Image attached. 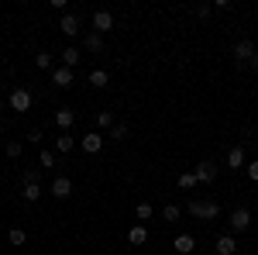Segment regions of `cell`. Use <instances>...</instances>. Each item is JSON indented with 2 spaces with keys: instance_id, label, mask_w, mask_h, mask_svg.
<instances>
[{
  "instance_id": "6da1fadb",
  "label": "cell",
  "mask_w": 258,
  "mask_h": 255,
  "mask_svg": "<svg viewBox=\"0 0 258 255\" xmlns=\"http://www.w3.org/2000/svg\"><path fill=\"white\" fill-rule=\"evenodd\" d=\"M186 211L197 217V221H217L220 203H217V200H189V203H186Z\"/></svg>"
},
{
  "instance_id": "7a4b0ae2",
  "label": "cell",
  "mask_w": 258,
  "mask_h": 255,
  "mask_svg": "<svg viewBox=\"0 0 258 255\" xmlns=\"http://www.w3.org/2000/svg\"><path fill=\"white\" fill-rule=\"evenodd\" d=\"M220 166L214 162V159H203V162H197V169H193V176H197V183H203V186H210L214 179H217Z\"/></svg>"
},
{
  "instance_id": "3957f363",
  "label": "cell",
  "mask_w": 258,
  "mask_h": 255,
  "mask_svg": "<svg viewBox=\"0 0 258 255\" xmlns=\"http://www.w3.org/2000/svg\"><path fill=\"white\" fill-rule=\"evenodd\" d=\"M231 56H234V62H241V66H248V62L258 56V48H255V41H248V38H241L231 45Z\"/></svg>"
},
{
  "instance_id": "277c9868",
  "label": "cell",
  "mask_w": 258,
  "mask_h": 255,
  "mask_svg": "<svg viewBox=\"0 0 258 255\" xmlns=\"http://www.w3.org/2000/svg\"><path fill=\"white\" fill-rule=\"evenodd\" d=\"M7 104H11L14 114H28V111H31V93H28L24 86H14L11 97H7Z\"/></svg>"
},
{
  "instance_id": "5b68a950",
  "label": "cell",
  "mask_w": 258,
  "mask_h": 255,
  "mask_svg": "<svg viewBox=\"0 0 258 255\" xmlns=\"http://www.w3.org/2000/svg\"><path fill=\"white\" fill-rule=\"evenodd\" d=\"M248 228H251V211L248 207H234L231 211V235H241Z\"/></svg>"
},
{
  "instance_id": "8992f818",
  "label": "cell",
  "mask_w": 258,
  "mask_h": 255,
  "mask_svg": "<svg viewBox=\"0 0 258 255\" xmlns=\"http://www.w3.org/2000/svg\"><path fill=\"white\" fill-rule=\"evenodd\" d=\"M103 141H107V138L100 135V131H86V135L80 138V148L86 152V156H97L100 148H103Z\"/></svg>"
},
{
  "instance_id": "52a82bcc",
  "label": "cell",
  "mask_w": 258,
  "mask_h": 255,
  "mask_svg": "<svg viewBox=\"0 0 258 255\" xmlns=\"http://www.w3.org/2000/svg\"><path fill=\"white\" fill-rule=\"evenodd\" d=\"M93 31L97 35H107V31H114V14L103 7V11H93Z\"/></svg>"
},
{
  "instance_id": "ba28073f",
  "label": "cell",
  "mask_w": 258,
  "mask_h": 255,
  "mask_svg": "<svg viewBox=\"0 0 258 255\" xmlns=\"http://www.w3.org/2000/svg\"><path fill=\"white\" fill-rule=\"evenodd\" d=\"M52 83H55L59 90H69V86L76 83V79H73V69H69V66H55V69H52Z\"/></svg>"
},
{
  "instance_id": "9c48e42d",
  "label": "cell",
  "mask_w": 258,
  "mask_h": 255,
  "mask_svg": "<svg viewBox=\"0 0 258 255\" xmlns=\"http://www.w3.org/2000/svg\"><path fill=\"white\" fill-rule=\"evenodd\" d=\"M59 28H62V35H66V38H76V35H80V18H76L73 11H66L62 21H59Z\"/></svg>"
},
{
  "instance_id": "30bf717a",
  "label": "cell",
  "mask_w": 258,
  "mask_h": 255,
  "mask_svg": "<svg viewBox=\"0 0 258 255\" xmlns=\"http://www.w3.org/2000/svg\"><path fill=\"white\" fill-rule=\"evenodd\" d=\"M52 196H55V200H69V196H73V179L69 176H55V183H52Z\"/></svg>"
},
{
  "instance_id": "8fae6325",
  "label": "cell",
  "mask_w": 258,
  "mask_h": 255,
  "mask_svg": "<svg viewBox=\"0 0 258 255\" xmlns=\"http://www.w3.org/2000/svg\"><path fill=\"white\" fill-rule=\"evenodd\" d=\"M214 252L217 255H234L238 252V238L234 235H220L217 241H214Z\"/></svg>"
},
{
  "instance_id": "7c38bea8",
  "label": "cell",
  "mask_w": 258,
  "mask_h": 255,
  "mask_svg": "<svg viewBox=\"0 0 258 255\" xmlns=\"http://www.w3.org/2000/svg\"><path fill=\"white\" fill-rule=\"evenodd\" d=\"M127 245H135V248L148 245V228H145V224H135V228L127 231Z\"/></svg>"
},
{
  "instance_id": "4fadbf2b",
  "label": "cell",
  "mask_w": 258,
  "mask_h": 255,
  "mask_svg": "<svg viewBox=\"0 0 258 255\" xmlns=\"http://www.w3.org/2000/svg\"><path fill=\"white\" fill-rule=\"evenodd\" d=\"M55 124H59L62 131H69V128L76 124V111H69V107H59V111H55Z\"/></svg>"
},
{
  "instance_id": "5bb4252c",
  "label": "cell",
  "mask_w": 258,
  "mask_h": 255,
  "mask_svg": "<svg viewBox=\"0 0 258 255\" xmlns=\"http://www.w3.org/2000/svg\"><path fill=\"white\" fill-rule=\"evenodd\" d=\"M76 145H80V141H76V138L69 135V131H62V135L55 138V152H62V156H69V152H73Z\"/></svg>"
},
{
  "instance_id": "9a60e30c",
  "label": "cell",
  "mask_w": 258,
  "mask_h": 255,
  "mask_svg": "<svg viewBox=\"0 0 258 255\" xmlns=\"http://www.w3.org/2000/svg\"><path fill=\"white\" fill-rule=\"evenodd\" d=\"M83 48H86V52H103V35L86 31V35H83Z\"/></svg>"
},
{
  "instance_id": "2e32d148",
  "label": "cell",
  "mask_w": 258,
  "mask_h": 255,
  "mask_svg": "<svg viewBox=\"0 0 258 255\" xmlns=\"http://www.w3.org/2000/svg\"><path fill=\"white\" fill-rule=\"evenodd\" d=\"M197 248V238L193 235H176V255H189Z\"/></svg>"
},
{
  "instance_id": "e0dca14e",
  "label": "cell",
  "mask_w": 258,
  "mask_h": 255,
  "mask_svg": "<svg viewBox=\"0 0 258 255\" xmlns=\"http://www.w3.org/2000/svg\"><path fill=\"white\" fill-rule=\"evenodd\" d=\"M21 200H24V203H38V200H41V183L21 186Z\"/></svg>"
},
{
  "instance_id": "ac0fdd59",
  "label": "cell",
  "mask_w": 258,
  "mask_h": 255,
  "mask_svg": "<svg viewBox=\"0 0 258 255\" xmlns=\"http://www.w3.org/2000/svg\"><path fill=\"white\" fill-rule=\"evenodd\" d=\"M227 166H231V169H244V166H248V162H244V148H241V145H234V148L227 152Z\"/></svg>"
},
{
  "instance_id": "d6986e66",
  "label": "cell",
  "mask_w": 258,
  "mask_h": 255,
  "mask_svg": "<svg viewBox=\"0 0 258 255\" xmlns=\"http://www.w3.org/2000/svg\"><path fill=\"white\" fill-rule=\"evenodd\" d=\"M90 83H93V90H103L110 76H107V69H90Z\"/></svg>"
},
{
  "instance_id": "ffe728a7",
  "label": "cell",
  "mask_w": 258,
  "mask_h": 255,
  "mask_svg": "<svg viewBox=\"0 0 258 255\" xmlns=\"http://www.w3.org/2000/svg\"><path fill=\"white\" fill-rule=\"evenodd\" d=\"M80 59H83L80 48H66V52H62V66H69V69H73V66H76Z\"/></svg>"
},
{
  "instance_id": "44dd1931",
  "label": "cell",
  "mask_w": 258,
  "mask_h": 255,
  "mask_svg": "<svg viewBox=\"0 0 258 255\" xmlns=\"http://www.w3.org/2000/svg\"><path fill=\"white\" fill-rule=\"evenodd\" d=\"M31 183H41V169H24L21 173V186H31Z\"/></svg>"
},
{
  "instance_id": "7402d4cb",
  "label": "cell",
  "mask_w": 258,
  "mask_h": 255,
  "mask_svg": "<svg viewBox=\"0 0 258 255\" xmlns=\"http://www.w3.org/2000/svg\"><path fill=\"white\" fill-rule=\"evenodd\" d=\"M152 214H155V211H152V203H138V207H135V217H138V224L152 221Z\"/></svg>"
},
{
  "instance_id": "603a6c76",
  "label": "cell",
  "mask_w": 258,
  "mask_h": 255,
  "mask_svg": "<svg viewBox=\"0 0 258 255\" xmlns=\"http://www.w3.org/2000/svg\"><path fill=\"white\" fill-rule=\"evenodd\" d=\"M162 217H165V221H179V217H182V207H179V203H165V207H162Z\"/></svg>"
},
{
  "instance_id": "cb8c5ba5",
  "label": "cell",
  "mask_w": 258,
  "mask_h": 255,
  "mask_svg": "<svg viewBox=\"0 0 258 255\" xmlns=\"http://www.w3.org/2000/svg\"><path fill=\"white\" fill-rule=\"evenodd\" d=\"M107 138H114V141H124V138H127V124H124V121H117V124L110 128V135H107Z\"/></svg>"
},
{
  "instance_id": "d4e9b609",
  "label": "cell",
  "mask_w": 258,
  "mask_h": 255,
  "mask_svg": "<svg viewBox=\"0 0 258 255\" xmlns=\"http://www.w3.org/2000/svg\"><path fill=\"white\" fill-rule=\"evenodd\" d=\"M97 124H100V128H107V131H110V128H114L117 121H114V114H110V111H100V114H97Z\"/></svg>"
},
{
  "instance_id": "484cf974",
  "label": "cell",
  "mask_w": 258,
  "mask_h": 255,
  "mask_svg": "<svg viewBox=\"0 0 258 255\" xmlns=\"http://www.w3.org/2000/svg\"><path fill=\"white\" fill-rule=\"evenodd\" d=\"M4 152H7V159H21L24 145H21V141H7V145H4Z\"/></svg>"
},
{
  "instance_id": "4316f807",
  "label": "cell",
  "mask_w": 258,
  "mask_h": 255,
  "mask_svg": "<svg viewBox=\"0 0 258 255\" xmlns=\"http://www.w3.org/2000/svg\"><path fill=\"white\" fill-rule=\"evenodd\" d=\"M55 166V152H38V169H52Z\"/></svg>"
},
{
  "instance_id": "83f0119b",
  "label": "cell",
  "mask_w": 258,
  "mask_h": 255,
  "mask_svg": "<svg viewBox=\"0 0 258 255\" xmlns=\"http://www.w3.org/2000/svg\"><path fill=\"white\" fill-rule=\"evenodd\" d=\"M197 186V176L193 173H179V190H193Z\"/></svg>"
},
{
  "instance_id": "f1b7e54d",
  "label": "cell",
  "mask_w": 258,
  "mask_h": 255,
  "mask_svg": "<svg viewBox=\"0 0 258 255\" xmlns=\"http://www.w3.org/2000/svg\"><path fill=\"white\" fill-rule=\"evenodd\" d=\"M35 62H38V69H55V66H52V52H38Z\"/></svg>"
},
{
  "instance_id": "f546056e",
  "label": "cell",
  "mask_w": 258,
  "mask_h": 255,
  "mask_svg": "<svg viewBox=\"0 0 258 255\" xmlns=\"http://www.w3.org/2000/svg\"><path fill=\"white\" fill-rule=\"evenodd\" d=\"M28 235H24V228H11V245H24Z\"/></svg>"
},
{
  "instance_id": "4dcf8cb0",
  "label": "cell",
  "mask_w": 258,
  "mask_h": 255,
  "mask_svg": "<svg viewBox=\"0 0 258 255\" xmlns=\"http://www.w3.org/2000/svg\"><path fill=\"white\" fill-rule=\"evenodd\" d=\"M41 138H45L41 128H31V131H28V141H31V145H41Z\"/></svg>"
},
{
  "instance_id": "1f68e13d",
  "label": "cell",
  "mask_w": 258,
  "mask_h": 255,
  "mask_svg": "<svg viewBox=\"0 0 258 255\" xmlns=\"http://www.w3.org/2000/svg\"><path fill=\"white\" fill-rule=\"evenodd\" d=\"M244 173H248V179H251V183H258V159H255V162H248V166H244Z\"/></svg>"
},
{
  "instance_id": "d6a6232c",
  "label": "cell",
  "mask_w": 258,
  "mask_h": 255,
  "mask_svg": "<svg viewBox=\"0 0 258 255\" xmlns=\"http://www.w3.org/2000/svg\"><path fill=\"white\" fill-rule=\"evenodd\" d=\"M210 11H214V4H200V7H197V18L207 21V18H210Z\"/></svg>"
},
{
  "instance_id": "836d02e7",
  "label": "cell",
  "mask_w": 258,
  "mask_h": 255,
  "mask_svg": "<svg viewBox=\"0 0 258 255\" xmlns=\"http://www.w3.org/2000/svg\"><path fill=\"white\" fill-rule=\"evenodd\" d=\"M248 66H251V69H255V73H258V56H255V59H251V62H248Z\"/></svg>"
},
{
  "instance_id": "e575fe53",
  "label": "cell",
  "mask_w": 258,
  "mask_h": 255,
  "mask_svg": "<svg viewBox=\"0 0 258 255\" xmlns=\"http://www.w3.org/2000/svg\"><path fill=\"white\" fill-rule=\"evenodd\" d=\"M0 128H4V118H0Z\"/></svg>"
}]
</instances>
